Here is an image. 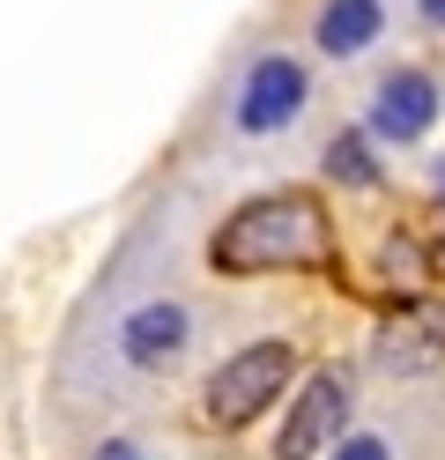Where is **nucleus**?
I'll use <instances>...</instances> for the list:
<instances>
[{"instance_id": "nucleus-1", "label": "nucleus", "mask_w": 445, "mask_h": 460, "mask_svg": "<svg viewBox=\"0 0 445 460\" xmlns=\"http://www.w3.org/2000/svg\"><path fill=\"white\" fill-rule=\"evenodd\" d=\"M334 252V230H326V208L312 193H267L245 200L208 245L216 275H267V268H319Z\"/></svg>"}, {"instance_id": "nucleus-2", "label": "nucleus", "mask_w": 445, "mask_h": 460, "mask_svg": "<svg viewBox=\"0 0 445 460\" xmlns=\"http://www.w3.org/2000/svg\"><path fill=\"white\" fill-rule=\"evenodd\" d=\"M289 371H297V349H289V341H253V349H237L216 379H208V394H200L208 423H223V430L253 423L267 401L289 386Z\"/></svg>"}, {"instance_id": "nucleus-3", "label": "nucleus", "mask_w": 445, "mask_h": 460, "mask_svg": "<svg viewBox=\"0 0 445 460\" xmlns=\"http://www.w3.org/2000/svg\"><path fill=\"white\" fill-rule=\"evenodd\" d=\"M342 423H349V371H312L305 394H297V409L282 423V438H275V460H312L326 446H342Z\"/></svg>"}, {"instance_id": "nucleus-4", "label": "nucleus", "mask_w": 445, "mask_h": 460, "mask_svg": "<svg viewBox=\"0 0 445 460\" xmlns=\"http://www.w3.org/2000/svg\"><path fill=\"white\" fill-rule=\"evenodd\" d=\"M297 104H305V67L282 60V52H267V60H253V75H245L237 127H245V134H275V127L297 119Z\"/></svg>"}, {"instance_id": "nucleus-5", "label": "nucleus", "mask_w": 445, "mask_h": 460, "mask_svg": "<svg viewBox=\"0 0 445 460\" xmlns=\"http://www.w3.org/2000/svg\"><path fill=\"white\" fill-rule=\"evenodd\" d=\"M378 371H438L445 364V305H408L371 341Z\"/></svg>"}, {"instance_id": "nucleus-6", "label": "nucleus", "mask_w": 445, "mask_h": 460, "mask_svg": "<svg viewBox=\"0 0 445 460\" xmlns=\"http://www.w3.org/2000/svg\"><path fill=\"white\" fill-rule=\"evenodd\" d=\"M431 119H438V82H431V75L401 67V75H386V82H378V97H371V134L415 141Z\"/></svg>"}, {"instance_id": "nucleus-7", "label": "nucleus", "mask_w": 445, "mask_h": 460, "mask_svg": "<svg viewBox=\"0 0 445 460\" xmlns=\"http://www.w3.org/2000/svg\"><path fill=\"white\" fill-rule=\"evenodd\" d=\"M178 349H186V305H141V312H127L119 357H127L134 371H164Z\"/></svg>"}, {"instance_id": "nucleus-8", "label": "nucleus", "mask_w": 445, "mask_h": 460, "mask_svg": "<svg viewBox=\"0 0 445 460\" xmlns=\"http://www.w3.org/2000/svg\"><path fill=\"white\" fill-rule=\"evenodd\" d=\"M378 0H326L319 15V52H334V60H349V52H364L378 38Z\"/></svg>"}, {"instance_id": "nucleus-9", "label": "nucleus", "mask_w": 445, "mask_h": 460, "mask_svg": "<svg viewBox=\"0 0 445 460\" xmlns=\"http://www.w3.org/2000/svg\"><path fill=\"white\" fill-rule=\"evenodd\" d=\"M326 179H342V186H378V164H371V149H364V134H342L334 149H326Z\"/></svg>"}, {"instance_id": "nucleus-10", "label": "nucleus", "mask_w": 445, "mask_h": 460, "mask_svg": "<svg viewBox=\"0 0 445 460\" xmlns=\"http://www.w3.org/2000/svg\"><path fill=\"white\" fill-rule=\"evenodd\" d=\"M334 460H394V453H386V438H342Z\"/></svg>"}, {"instance_id": "nucleus-11", "label": "nucleus", "mask_w": 445, "mask_h": 460, "mask_svg": "<svg viewBox=\"0 0 445 460\" xmlns=\"http://www.w3.org/2000/svg\"><path fill=\"white\" fill-rule=\"evenodd\" d=\"M423 22H438V31H445V0H423Z\"/></svg>"}, {"instance_id": "nucleus-12", "label": "nucleus", "mask_w": 445, "mask_h": 460, "mask_svg": "<svg viewBox=\"0 0 445 460\" xmlns=\"http://www.w3.org/2000/svg\"><path fill=\"white\" fill-rule=\"evenodd\" d=\"M97 460H141V453H134V446H104Z\"/></svg>"}]
</instances>
